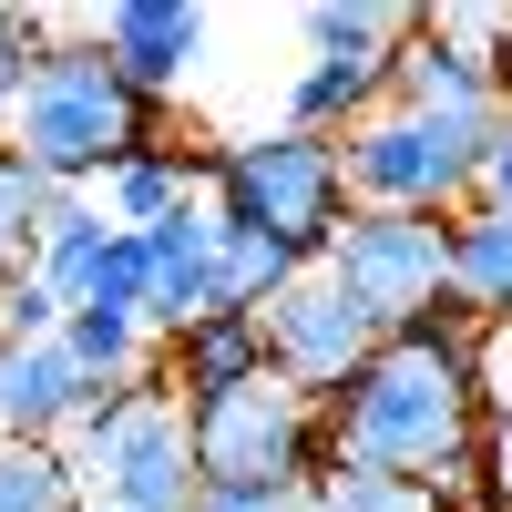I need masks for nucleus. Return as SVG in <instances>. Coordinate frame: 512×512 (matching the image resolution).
I'll list each match as a JSON object with an SVG mask.
<instances>
[{
    "mask_svg": "<svg viewBox=\"0 0 512 512\" xmlns=\"http://www.w3.org/2000/svg\"><path fill=\"white\" fill-rule=\"evenodd\" d=\"M82 482H93L113 512H195V502H205V472H195V431H185V400L144 390V400H134V420L113 431V451H103Z\"/></svg>",
    "mask_w": 512,
    "mask_h": 512,
    "instance_id": "obj_9",
    "label": "nucleus"
},
{
    "mask_svg": "<svg viewBox=\"0 0 512 512\" xmlns=\"http://www.w3.org/2000/svg\"><path fill=\"white\" fill-rule=\"evenodd\" d=\"M502 123L512 113H400V103H379L359 134H338L349 216H461V205H482Z\"/></svg>",
    "mask_w": 512,
    "mask_h": 512,
    "instance_id": "obj_3",
    "label": "nucleus"
},
{
    "mask_svg": "<svg viewBox=\"0 0 512 512\" xmlns=\"http://www.w3.org/2000/svg\"><path fill=\"white\" fill-rule=\"evenodd\" d=\"M195 512H318L308 492H205Z\"/></svg>",
    "mask_w": 512,
    "mask_h": 512,
    "instance_id": "obj_25",
    "label": "nucleus"
},
{
    "mask_svg": "<svg viewBox=\"0 0 512 512\" xmlns=\"http://www.w3.org/2000/svg\"><path fill=\"white\" fill-rule=\"evenodd\" d=\"M482 461H492V492H502V512H512V410L482 431Z\"/></svg>",
    "mask_w": 512,
    "mask_h": 512,
    "instance_id": "obj_26",
    "label": "nucleus"
},
{
    "mask_svg": "<svg viewBox=\"0 0 512 512\" xmlns=\"http://www.w3.org/2000/svg\"><path fill=\"white\" fill-rule=\"evenodd\" d=\"M318 267L349 287V308L379 338H400L410 318H431L451 297V216H349Z\"/></svg>",
    "mask_w": 512,
    "mask_h": 512,
    "instance_id": "obj_7",
    "label": "nucleus"
},
{
    "mask_svg": "<svg viewBox=\"0 0 512 512\" xmlns=\"http://www.w3.org/2000/svg\"><path fill=\"white\" fill-rule=\"evenodd\" d=\"M62 297L41 287V277H0V338H62Z\"/></svg>",
    "mask_w": 512,
    "mask_h": 512,
    "instance_id": "obj_23",
    "label": "nucleus"
},
{
    "mask_svg": "<svg viewBox=\"0 0 512 512\" xmlns=\"http://www.w3.org/2000/svg\"><path fill=\"white\" fill-rule=\"evenodd\" d=\"M62 349L93 390H123V379H154V328L144 318H103V308H72L62 318Z\"/></svg>",
    "mask_w": 512,
    "mask_h": 512,
    "instance_id": "obj_19",
    "label": "nucleus"
},
{
    "mask_svg": "<svg viewBox=\"0 0 512 512\" xmlns=\"http://www.w3.org/2000/svg\"><path fill=\"white\" fill-rule=\"evenodd\" d=\"M82 512H113V502H82Z\"/></svg>",
    "mask_w": 512,
    "mask_h": 512,
    "instance_id": "obj_28",
    "label": "nucleus"
},
{
    "mask_svg": "<svg viewBox=\"0 0 512 512\" xmlns=\"http://www.w3.org/2000/svg\"><path fill=\"white\" fill-rule=\"evenodd\" d=\"M482 338L492 328L461 297H441L400 338H379L369 369L328 400V451L441 492L451 512H502L492 461H482V431H492L482 420Z\"/></svg>",
    "mask_w": 512,
    "mask_h": 512,
    "instance_id": "obj_1",
    "label": "nucleus"
},
{
    "mask_svg": "<svg viewBox=\"0 0 512 512\" xmlns=\"http://www.w3.org/2000/svg\"><path fill=\"white\" fill-rule=\"evenodd\" d=\"M113 216H103V195H62V216L41 226V287L62 297V308H82V297H93V277H103V256H113Z\"/></svg>",
    "mask_w": 512,
    "mask_h": 512,
    "instance_id": "obj_17",
    "label": "nucleus"
},
{
    "mask_svg": "<svg viewBox=\"0 0 512 512\" xmlns=\"http://www.w3.org/2000/svg\"><path fill=\"white\" fill-rule=\"evenodd\" d=\"M410 21L420 11H390V0H308V11H297V41H308V62H328V72H379L390 82Z\"/></svg>",
    "mask_w": 512,
    "mask_h": 512,
    "instance_id": "obj_14",
    "label": "nucleus"
},
{
    "mask_svg": "<svg viewBox=\"0 0 512 512\" xmlns=\"http://www.w3.org/2000/svg\"><path fill=\"white\" fill-rule=\"evenodd\" d=\"M216 205H185V216H164V226H144L134 246H144V328L154 338H185V328H205L216 318Z\"/></svg>",
    "mask_w": 512,
    "mask_h": 512,
    "instance_id": "obj_11",
    "label": "nucleus"
},
{
    "mask_svg": "<svg viewBox=\"0 0 512 512\" xmlns=\"http://www.w3.org/2000/svg\"><path fill=\"white\" fill-rule=\"evenodd\" d=\"M62 195H72V185L31 175L21 154H0V277H31V267H41V226L62 216Z\"/></svg>",
    "mask_w": 512,
    "mask_h": 512,
    "instance_id": "obj_20",
    "label": "nucleus"
},
{
    "mask_svg": "<svg viewBox=\"0 0 512 512\" xmlns=\"http://www.w3.org/2000/svg\"><path fill=\"white\" fill-rule=\"evenodd\" d=\"M390 103L400 113H512V11H492V0L420 11L390 62Z\"/></svg>",
    "mask_w": 512,
    "mask_h": 512,
    "instance_id": "obj_6",
    "label": "nucleus"
},
{
    "mask_svg": "<svg viewBox=\"0 0 512 512\" xmlns=\"http://www.w3.org/2000/svg\"><path fill=\"white\" fill-rule=\"evenodd\" d=\"M82 308L144 318V246H134V236H113V256H103V277H93V297H82Z\"/></svg>",
    "mask_w": 512,
    "mask_h": 512,
    "instance_id": "obj_24",
    "label": "nucleus"
},
{
    "mask_svg": "<svg viewBox=\"0 0 512 512\" xmlns=\"http://www.w3.org/2000/svg\"><path fill=\"white\" fill-rule=\"evenodd\" d=\"M256 328H267V369L287 379V390H308L318 410L349 390V379L369 369V349H379V328L349 308V287H338L328 267H308V277H297Z\"/></svg>",
    "mask_w": 512,
    "mask_h": 512,
    "instance_id": "obj_8",
    "label": "nucleus"
},
{
    "mask_svg": "<svg viewBox=\"0 0 512 512\" xmlns=\"http://www.w3.org/2000/svg\"><path fill=\"white\" fill-rule=\"evenodd\" d=\"M195 431V472L205 492H308L328 472V410L308 390H287V379H246V390L185 410Z\"/></svg>",
    "mask_w": 512,
    "mask_h": 512,
    "instance_id": "obj_5",
    "label": "nucleus"
},
{
    "mask_svg": "<svg viewBox=\"0 0 512 512\" xmlns=\"http://www.w3.org/2000/svg\"><path fill=\"white\" fill-rule=\"evenodd\" d=\"M482 205H502V216H512V123H502V144H492V175H482Z\"/></svg>",
    "mask_w": 512,
    "mask_h": 512,
    "instance_id": "obj_27",
    "label": "nucleus"
},
{
    "mask_svg": "<svg viewBox=\"0 0 512 512\" xmlns=\"http://www.w3.org/2000/svg\"><path fill=\"white\" fill-rule=\"evenodd\" d=\"M93 410V379L72 369L62 338H0V441H72Z\"/></svg>",
    "mask_w": 512,
    "mask_h": 512,
    "instance_id": "obj_12",
    "label": "nucleus"
},
{
    "mask_svg": "<svg viewBox=\"0 0 512 512\" xmlns=\"http://www.w3.org/2000/svg\"><path fill=\"white\" fill-rule=\"evenodd\" d=\"M0 512H82V472L62 441H0Z\"/></svg>",
    "mask_w": 512,
    "mask_h": 512,
    "instance_id": "obj_21",
    "label": "nucleus"
},
{
    "mask_svg": "<svg viewBox=\"0 0 512 512\" xmlns=\"http://www.w3.org/2000/svg\"><path fill=\"white\" fill-rule=\"evenodd\" d=\"M205 205L236 236H277L297 256H328L338 226H349V164H338V144L277 123V134H246V144L205 154Z\"/></svg>",
    "mask_w": 512,
    "mask_h": 512,
    "instance_id": "obj_4",
    "label": "nucleus"
},
{
    "mask_svg": "<svg viewBox=\"0 0 512 512\" xmlns=\"http://www.w3.org/2000/svg\"><path fill=\"white\" fill-rule=\"evenodd\" d=\"M318 256H297V246H277V236H216V318H267L277 297L308 277Z\"/></svg>",
    "mask_w": 512,
    "mask_h": 512,
    "instance_id": "obj_18",
    "label": "nucleus"
},
{
    "mask_svg": "<svg viewBox=\"0 0 512 512\" xmlns=\"http://www.w3.org/2000/svg\"><path fill=\"white\" fill-rule=\"evenodd\" d=\"M195 195H205V164H195L185 144H144V154L103 185V216H113L123 236H144V226H164V216H185Z\"/></svg>",
    "mask_w": 512,
    "mask_h": 512,
    "instance_id": "obj_16",
    "label": "nucleus"
},
{
    "mask_svg": "<svg viewBox=\"0 0 512 512\" xmlns=\"http://www.w3.org/2000/svg\"><path fill=\"white\" fill-rule=\"evenodd\" d=\"M308 502L318 512H451L441 492H420L400 472H369V461H338V451H328V472L308 482Z\"/></svg>",
    "mask_w": 512,
    "mask_h": 512,
    "instance_id": "obj_22",
    "label": "nucleus"
},
{
    "mask_svg": "<svg viewBox=\"0 0 512 512\" xmlns=\"http://www.w3.org/2000/svg\"><path fill=\"white\" fill-rule=\"evenodd\" d=\"M205 21L195 0H113V11H93V41H103V62L134 82L144 103H164V93H185V72L205 62Z\"/></svg>",
    "mask_w": 512,
    "mask_h": 512,
    "instance_id": "obj_10",
    "label": "nucleus"
},
{
    "mask_svg": "<svg viewBox=\"0 0 512 512\" xmlns=\"http://www.w3.org/2000/svg\"><path fill=\"white\" fill-rule=\"evenodd\" d=\"M246 379H267V328H256V318H205L185 338H154V390L185 400V410L246 390Z\"/></svg>",
    "mask_w": 512,
    "mask_h": 512,
    "instance_id": "obj_13",
    "label": "nucleus"
},
{
    "mask_svg": "<svg viewBox=\"0 0 512 512\" xmlns=\"http://www.w3.org/2000/svg\"><path fill=\"white\" fill-rule=\"evenodd\" d=\"M144 144H164V103H144L134 82L103 62L93 31L52 41V52L21 72L11 113H0V154H21L31 175H52V185H72V195L113 185Z\"/></svg>",
    "mask_w": 512,
    "mask_h": 512,
    "instance_id": "obj_2",
    "label": "nucleus"
},
{
    "mask_svg": "<svg viewBox=\"0 0 512 512\" xmlns=\"http://www.w3.org/2000/svg\"><path fill=\"white\" fill-rule=\"evenodd\" d=\"M451 297L482 328H512V216L502 205H461L451 216Z\"/></svg>",
    "mask_w": 512,
    "mask_h": 512,
    "instance_id": "obj_15",
    "label": "nucleus"
}]
</instances>
